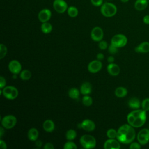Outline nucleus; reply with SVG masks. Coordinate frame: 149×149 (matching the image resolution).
Returning <instances> with one entry per match:
<instances>
[{"label": "nucleus", "mask_w": 149, "mask_h": 149, "mask_svg": "<svg viewBox=\"0 0 149 149\" xmlns=\"http://www.w3.org/2000/svg\"><path fill=\"white\" fill-rule=\"evenodd\" d=\"M148 4L147 0H136L134 3V8L138 11H141L146 9Z\"/></svg>", "instance_id": "obj_18"}, {"label": "nucleus", "mask_w": 149, "mask_h": 149, "mask_svg": "<svg viewBox=\"0 0 149 149\" xmlns=\"http://www.w3.org/2000/svg\"><path fill=\"white\" fill-rule=\"evenodd\" d=\"M118 48H117L116 47L114 46L113 45H112V44H111V45H109V48H108V50L109 51V53L112 54H115L116 52H118Z\"/></svg>", "instance_id": "obj_34"}, {"label": "nucleus", "mask_w": 149, "mask_h": 149, "mask_svg": "<svg viewBox=\"0 0 149 149\" xmlns=\"http://www.w3.org/2000/svg\"><path fill=\"white\" fill-rule=\"evenodd\" d=\"M27 137L31 141L37 140L38 137V131L36 128H31L27 133Z\"/></svg>", "instance_id": "obj_22"}, {"label": "nucleus", "mask_w": 149, "mask_h": 149, "mask_svg": "<svg viewBox=\"0 0 149 149\" xmlns=\"http://www.w3.org/2000/svg\"><path fill=\"white\" fill-rule=\"evenodd\" d=\"M104 58V55L102 53H98L97 55V58L98 60H102Z\"/></svg>", "instance_id": "obj_42"}, {"label": "nucleus", "mask_w": 149, "mask_h": 149, "mask_svg": "<svg viewBox=\"0 0 149 149\" xmlns=\"http://www.w3.org/2000/svg\"><path fill=\"white\" fill-rule=\"evenodd\" d=\"M107 136L109 139H115L117 136V132L114 129H109L107 132Z\"/></svg>", "instance_id": "obj_30"}, {"label": "nucleus", "mask_w": 149, "mask_h": 149, "mask_svg": "<svg viewBox=\"0 0 149 149\" xmlns=\"http://www.w3.org/2000/svg\"><path fill=\"white\" fill-rule=\"evenodd\" d=\"M67 12L68 15L71 17H76L79 13L77 8L74 6H70L68 7L67 9Z\"/></svg>", "instance_id": "obj_25"}, {"label": "nucleus", "mask_w": 149, "mask_h": 149, "mask_svg": "<svg viewBox=\"0 0 149 149\" xmlns=\"http://www.w3.org/2000/svg\"><path fill=\"white\" fill-rule=\"evenodd\" d=\"M0 130H0V136H1V137H2V135H3V133L4 132L3 127H1Z\"/></svg>", "instance_id": "obj_45"}, {"label": "nucleus", "mask_w": 149, "mask_h": 149, "mask_svg": "<svg viewBox=\"0 0 149 149\" xmlns=\"http://www.w3.org/2000/svg\"><path fill=\"white\" fill-rule=\"evenodd\" d=\"M134 50L139 53H147L149 52V42L147 41L143 42L137 45Z\"/></svg>", "instance_id": "obj_17"}, {"label": "nucleus", "mask_w": 149, "mask_h": 149, "mask_svg": "<svg viewBox=\"0 0 149 149\" xmlns=\"http://www.w3.org/2000/svg\"><path fill=\"white\" fill-rule=\"evenodd\" d=\"M6 85V80L3 76L0 77V88L2 89Z\"/></svg>", "instance_id": "obj_38"}, {"label": "nucleus", "mask_w": 149, "mask_h": 149, "mask_svg": "<svg viewBox=\"0 0 149 149\" xmlns=\"http://www.w3.org/2000/svg\"><path fill=\"white\" fill-rule=\"evenodd\" d=\"M104 37V32L102 29L100 27H94L91 31V37L95 41H100Z\"/></svg>", "instance_id": "obj_10"}, {"label": "nucleus", "mask_w": 149, "mask_h": 149, "mask_svg": "<svg viewBox=\"0 0 149 149\" xmlns=\"http://www.w3.org/2000/svg\"><path fill=\"white\" fill-rule=\"evenodd\" d=\"M141 103L140 102V100L136 97H133L129 99L128 101V105L130 108L134 109H137L141 107Z\"/></svg>", "instance_id": "obj_19"}, {"label": "nucleus", "mask_w": 149, "mask_h": 149, "mask_svg": "<svg viewBox=\"0 0 149 149\" xmlns=\"http://www.w3.org/2000/svg\"><path fill=\"white\" fill-rule=\"evenodd\" d=\"M109 1H111V0H109Z\"/></svg>", "instance_id": "obj_48"}, {"label": "nucleus", "mask_w": 149, "mask_h": 149, "mask_svg": "<svg viewBox=\"0 0 149 149\" xmlns=\"http://www.w3.org/2000/svg\"><path fill=\"white\" fill-rule=\"evenodd\" d=\"M0 147L2 149H6L7 146L5 141H3L2 140H0Z\"/></svg>", "instance_id": "obj_41"}, {"label": "nucleus", "mask_w": 149, "mask_h": 149, "mask_svg": "<svg viewBox=\"0 0 149 149\" xmlns=\"http://www.w3.org/2000/svg\"><path fill=\"white\" fill-rule=\"evenodd\" d=\"M76 132L73 129H69L66 133V138L68 140L71 141L74 140L76 137Z\"/></svg>", "instance_id": "obj_28"}, {"label": "nucleus", "mask_w": 149, "mask_h": 149, "mask_svg": "<svg viewBox=\"0 0 149 149\" xmlns=\"http://www.w3.org/2000/svg\"><path fill=\"white\" fill-rule=\"evenodd\" d=\"M79 127L86 131L91 132L95 129V125L94 122L91 120L85 119L80 125H79Z\"/></svg>", "instance_id": "obj_14"}, {"label": "nucleus", "mask_w": 149, "mask_h": 149, "mask_svg": "<svg viewBox=\"0 0 149 149\" xmlns=\"http://www.w3.org/2000/svg\"><path fill=\"white\" fill-rule=\"evenodd\" d=\"M53 8L56 12L63 13L67 10L68 6L66 2L64 0H54L53 2Z\"/></svg>", "instance_id": "obj_9"}, {"label": "nucleus", "mask_w": 149, "mask_h": 149, "mask_svg": "<svg viewBox=\"0 0 149 149\" xmlns=\"http://www.w3.org/2000/svg\"><path fill=\"white\" fill-rule=\"evenodd\" d=\"M42 145V142L40 140H36V146L38 148H40Z\"/></svg>", "instance_id": "obj_43"}, {"label": "nucleus", "mask_w": 149, "mask_h": 149, "mask_svg": "<svg viewBox=\"0 0 149 149\" xmlns=\"http://www.w3.org/2000/svg\"><path fill=\"white\" fill-rule=\"evenodd\" d=\"M129 148L130 149H140L141 148V144L139 143L132 142L129 146Z\"/></svg>", "instance_id": "obj_37"}, {"label": "nucleus", "mask_w": 149, "mask_h": 149, "mask_svg": "<svg viewBox=\"0 0 149 149\" xmlns=\"http://www.w3.org/2000/svg\"><path fill=\"white\" fill-rule=\"evenodd\" d=\"M102 66V62L100 60H94L89 63L87 68L90 72L95 73L99 72L101 69Z\"/></svg>", "instance_id": "obj_11"}, {"label": "nucleus", "mask_w": 149, "mask_h": 149, "mask_svg": "<svg viewBox=\"0 0 149 149\" xmlns=\"http://www.w3.org/2000/svg\"><path fill=\"white\" fill-rule=\"evenodd\" d=\"M68 95L72 99H77L80 95L79 90L76 88H72L69 90Z\"/></svg>", "instance_id": "obj_26"}, {"label": "nucleus", "mask_w": 149, "mask_h": 149, "mask_svg": "<svg viewBox=\"0 0 149 149\" xmlns=\"http://www.w3.org/2000/svg\"><path fill=\"white\" fill-rule=\"evenodd\" d=\"M8 68L13 74H18L21 72L22 65L17 60H12L9 63Z\"/></svg>", "instance_id": "obj_12"}, {"label": "nucleus", "mask_w": 149, "mask_h": 149, "mask_svg": "<svg viewBox=\"0 0 149 149\" xmlns=\"http://www.w3.org/2000/svg\"><path fill=\"white\" fill-rule=\"evenodd\" d=\"M143 22L146 24H149V15H147L143 17Z\"/></svg>", "instance_id": "obj_40"}, {"label": "nucleus", "mask_w": 149, "mask_h": 149, "mask_svg": "<svg viewBox=\"0 0 149 149\" xmlns=\"http://www.w3.org/2000/svg\"><path fill=\"white\" fill-rule=\"evenodd\" d=\"M99 48L102 49V50H104L105 49H107V47H108V44L104 40H101L100 41L99 44H98Z\"/></svg>", "instance_id": "obj_35"}, {"label": "nucleus", "mask_w": 149, "mask_h": 149, "mask_svg": "<svg viewBox=\"0 0 149 149\" xmlns=\"http://www.w3.org/2000/svg\"><path fill=\"white\" fill-rule=\"evenodd\" d=\"M129 0H120L121 2H123V3H126V2H127Z\"/></svg>", "instance_id": "obj_46"}, {"label": "nucleus", "mask_w": 149, "mask_h": 149, "mask_svg": "<svg viewBox=\"0 0 149 149\" xmlns=\"http://www.w3.org/2000/svg\"><path fill=\"white\" fill-rule=\"evenodd\" d=\"M104 147L105 149H119L120 146L118 140L109 139L104 143Z\"/></svg>", "instance_id": "obj_15"}, {"label": "nucleus", "mask_w": 149, "mask_h": 149, "mask_svg": "<svg viewBox=\"0 0 149 149\" xmlns=\"http://www.w3.org/2000/svg\"><path fill=\"white\" fill-rule=\"evenodd\" d=\"M136 137V132L133 126L128 124L122 125L117 131L118 140L123 144H129L133 142Z\"/></svg>", "instance_id": "obj_1"}, {"label": "nucleus", "mask_w": 149, "mask_h": 149, "mask_svg": "<svg viewBox=\"0 0 149 149\" xmlns=\"http://www.w3.org/2000/svg\"><path fill=\"white\" fill-rule=\"evenodd\" d=\"M51 12L48 9L41 10L38 14V18L41 23L48 22L51 17Z\"/></svg>", "instance_id": "obj_13"}, {"label": "nucleus", "mask_w": 149, "mask_h": 149, "mask_svg": "<svg viewBox=\"0 0 149 149\" xmlns=\"http://www.w3.org/2000/svg\"><path fill=\"white\" fill-rule=\"evenodd\" d=\"M2 94L8 100H14L18 96L19 92L17 89L11 86L4 87L2 89Z\"/></svg>", "instance_id": "obj_5"}, {"label": "nucleus", "mask_w": 149, "mask_h": 149, "mask_svg": "<svg viewBox=\"0 0 149 149\" xmlns=\"http://www.w3.org/2000/svg\"><path fill=\"white\" fill-rule=\"evenodd\" d=\"M138 142L141 145H145L149 141V129L144 128L140 130L137 136Z\"/></svg>", "instance_id": "obj_8"}, {"label": "nucleus", "mask_w": 149, "mask_h": 149, "mask_svg": "<svg viewBox=\"0 0 149 149\" xmlns=\"http://www.w3.org/2000/svg\"><path fill=\"white\" fill-rule=\"evenodd\" d=\"M141 107L143 110L145 111H149V98H145L143 100Z\"/></svg>", "instance_id": "obj_31"}, {"label": "nucleus", "mask_w": 149, "mask_h": 149, "mask_svg": "<svg viewBox=\"0 0 149 149\" xmlns=\"http://www.w3.org/2000/svg\"><path fill=\"white\" fill-rule=\"evenodd\" d=\"M41 30L44 34H48L52 30V26L48 22L42 23L41 26Z\"/></svg>", "instance_id": "obj_24"}, {"label": "nucleus", "mask_w": 149, "mask_h": 149, "mask_svg": "<svg viewBox=\"0 0 149 149\" xmlns=\"http://www.w3.org/2000/svg\"><path fill=\"white\" fill-rule=\"evenodd\" d=\"M127 94V90L123 87H117L115 91V94L119 98H122L125 97Z\"/></svg>", "instance_id": "obj_23"}, {"label": "nucleus", "mask_w": 149, "mask_h": 149, "mask_svg": "<svg viewBox=\"0 0 149 149\" xmlns=\"http://www.w3.org/2000/svg\"><path fill=\"white\" fill-rule=\"evenodd\" d=\"M91 90V85L88 82L83 83L80 87V93L83 95H88L90 94Z\"/></svg>", "instance_id": "obj_20"}, {"label": "nucleus", "mask_w": 149, "mask_h": 149, "mask_svg": "<svg viewBox=\"0 0 149 149\" xmlns=\"http://www.w3.org/2000/svg\"><path fill=\"white\" fill-rule=\"evenodd\" d=\"M114 61V58L112 56H110L108 58V62H109L110 63H113V62Z\"/></svg>", "instance_id": "obj_44"}, {"label": "nucleus", "mask_w": 149, "mask_h": 149, "mask_svg": "<svg viewBox=\"0 0 149 149\" xmlns=\"http://www.w3.org/2000/svg\"><path fill=\"white\" fill-rule=\"evenodd\" d=\"M108 73L112 76H117L120 73V68L115 63H111L107 66Z\"/></svg>", "instance_id": "obj_16"}, {"label": "nucleus", "mask_w": 149, "mask_h": 149, "mask_svg": "<svg viewBox=\"0 0 149 149\" xmlns=\"http://www.w3.org/2000/svg\"><path fill=\"white\" fill-rule=\"evenodd\" d=\"M80 143L83 147L87 149L93 148L96 146L95 139L93 136L89 134L83 135L80 137Z\"/></svg>", "instance_id": "obj_4"}, {"label": "nucleus", "mask_w": 149, "mask_h": 149, "mask_svg": "<svg viewBox=\"0 0 149 149\" xmlns=\"http://www.w3.org/2000/svg\"><path fill=\"white\" fill-rule=\"evenodd\" d=\"M77 148V147L76 145V144L70 141L66 142L63 146L64 149H76Z\"/></svg>", "instance_id": "obj_33"}, {"label": "nucleus", "mask_w": 149, "mask_h": 149, "mask_svg": "<svg viewBox=\"0 0 149 149\" xmlns=\"http://www.w3.org/2000/svg\"><path fill=\"white\" fill-rule=\"evenodd\" d=\"M17 122V119L16 118L12 115H8L5 116L2 120H1V124L2 126L7 129H11L13 127Z\"/></svg>", "instance_id": "obj_7"}, {"label": "nucleus", "mask_w": 149, "mask_h": 149, "mask_svg": "<svg viewBox=\"0 0 149 149\" xmlns=\"http://www.w3.org/2000/svg\"><path fill=\"white\" fill-rule=\"evenodd\" d=\"M44 149H54V146H53V144L52 143H46L44 145Z\"/></svg>", "instance_id": "obj_39"}, {"label": "nucleus", "mask_w": 149, "mask_h": 149, "mask_svg": "<svg viewBox=\"0 0 149 149\" xmlns=\"http://www.w3.org/2000/svg\"><path fill=\"white\" fill-rule=\"evenodd\" d=\"M91 3L95 6H101L103 4V0H90Z\"/></svg>", "instance_id": "obj_36"}, {"label": "nucleus", "mask_w": 149, "mask_h": 149, "mask_svg": "<svg viewBox=\"0 0 149 149\" xmlns=\"http://www.w3.org/2000/svg\"><path fill=\"white\" fill-rule=\"evenodd\" d=\"M100 11L101 14L107 17L115 16L117 12V8L115 5L110 2H105L101 6Z\"/></svg>", "instance_id": "obj_3"}, {"label": "nucleus", "mask_w": 149, "mask_h": 149, "mask_svg": "<svg viewBox=\"0 0 149 149\" xmlns=\"http://www.w3.org/2000/svg\"><path fill=\"white\" fill-rule=\"evenodd\" d=\"M82 102L85 106L88 107L92 104L93 99L91 97H90L87 95H85V96H84L82 98Z\"/></svg>", "instance_id": "obj_29"}, {"label": "nucleus", "mask_w": 149, "mask_h": 149, "mask_svg": "<svg viewBox=\"0 0 149 149\" xmlns=\"http://www.w3.org/2000/svg\"><path fill=\"white\" fill-rule=\"evenodd\" d=\"M127 42V37L122 34H116L111 39V44L117 48H120L125 46Z\"/></svg>", "instance_id": "obj_6"}, {"label": "nucleus", "mask_w": 149, "mask_h": 149, "mask_svg": "<svg viewBox=\"0 0 149 149\" xmlns=\"http://www.w3.org/2000/svg\"><path fill=\"white\" fill-rule=\"evenodd\" d=\"M146 111L142 109H135L127 116L128 123L133 127H140L146 122Z\"/></svg>", "instance_id": "obj_2"}, {"label": "nucleus", "mask_w": 149, "mask_h": 149, "mask_svg": "<svg viewBox=\"0 0 149 149\" xmlns=\"http://www.w3.org/2000/svg\"><path fill=\"white\" fill-rule=\"evenodd\" d=\"M20 77L23 80H28L31 77V73L27 69L23 70L20 74Z\"/></svg>", "instance_id": "obj_27"}, {"label": "nucleus", "mask_w": 149, "mask_h": 149, "mask_svg": "<svg viewBox=\"0 0 149 149\" xmlns=\"http://www.w3.org/2000/svg\"><path fill=\"white\" fill-rule=\"evenodd\" d=\"M43 128L47 132H52L55 129V124L52 120L47 119L43 123Z\"/></svg>", "instance_id": "obj_21"}, {"label": "nucleus", "mask_w": 149, "mask_h": 149, "mask_svg": "<svg viewBox=\"0 0 149 149\" xmlns=\"http://www.w3.org/2000/svg\"><path fill=\"white\" fill-rule=\"evenodd\" d=\"M6 53H7L6 47L3 44H0V59L3 58L5 56Z\"/></svg>", "instance_id": "obj_32"}, {"label": "nucleus", "mask_w": 149, "mask_h": 149, "mask_svg": "<svg viewBox=\"0 0 149 149\" xmlns=\"http://www.w3.org/2000/svg\"><path fill=\"white\" fill-rule=\"evenodd\" d=\"M148 1V3H149V0H147Z\"/></svg>", "instance_id": "obj_47"}]
</instances>
